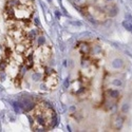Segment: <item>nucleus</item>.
Instances as JSON below:
<instances>
[{
	"label": "nucleus",
	"instance_id": "obj_19",
	"mask_svg": "<svg viewBox=\"0 0 132 132\" xmlns=\"http://www.w3.org/2000/svg\"><path fill=\"white\" fill-rule=\"evenodd\" d=\"M113 105H114V103H113V101H109V100H107L106 103H105V108L107 110H110L111 108L113 107Z\"/></svg>",
	"mask_w": 132,
	"mask_h": 132
},
{
	"label": "nucleus",
	"instance_id": "obj_5",
	"mask_svg": "<svg viewBox=\"0 0 132 132\" xmlns=\"http://www.w3.org/2000/svg\"><path fill=\"white\" fill-rule=\"evenodd\" d=\"M18 67H17V64L16 63H10L8 65V73L10 74L11 77H15L17 76L18 74Z\"/></svg>",
	"mask_w": 132,
	"mask_h": 132
},
{
	"label": "nucleus",
	"instance_id": "obj_8",
	"mask_svg": "<svg viewBox=\"0 0 132 132\" xmlns=\"http://www.w3.org/2000/svg\"><path fill=\"white\" fill-rule=\"evenodd\" d=\"M108 95L112 99H117L119 96V91L115 89H110V90H108Z\"/></svg>",
	"mask_w": 132,
	"mask_h": 132
},
{
	"label": "nucleus",
	"instance_id": "obj_25",
	"mask_svg": "<svg viewBox=\"0 0 132 132\" xmlns=\"http://www.w3.org/2000/svg\"><path fill=\"white\" fill-rule=\"evenodd\" d=\"M70 111H71V112L75 111V107H71V108H70Z\"/></svg>",
	"mask_w": 132,
	"mask_h": 132
},
{
	"label": "nucleus",
	"instance_id": "obj_1",
	"mask_svg": "<svg viewBox=\"0 0 132 132\" xmlns=\"http://www.w3.org/2000/svg\"><path fill=\"white\" fill-rule=\"evenodd\" d=\"M13 16L14 19L18 20H27L31 16V11L26 4H18L13 9Z\"/></svg>",
	"mask_w": 132,
	"mask_h": 132
},
{
	"label": "nucleus",
	"instance_id": "obj_18",
	"mask_svg": "<svg viewBox=\"0 0 132 132\" xmlns=\"http://www.w3.org/2000/svg\"><path fill=\"white\" fill-rule=\"evenodd\" d=\"M123 26H124V28L127 30V31H129V32H131L132 33V25L130 22H127V21H124L123 22Z\"/></svg>",
	"mask_w": 132,
	"mask_h": 132
},
{
	"label": "nucleus",
	"instance_id": "obj_16",
	"mask_svg": "<svg viewBox=\"0 0 132 132\" xmlns=\"http://www.w3.org/2000/svg\"><path fill=\"white\" fill-rule=\"evenodd\" d=\"M129 110H130V105H129V103H124V104L122 105L121 111H122L123 113H127Z\"/></svg>",
	"mask_w": 132,
	"mask_h": 132
},
{
	"label": "nucleus",
	"instance_id": "obj_22",
	"mask_svg": "<svg viewBox=\"0 0 132 132\" xmlns=\"http://www.w3.org/2000/svg\"><path fill=\"white\" fill-rule=\"evenodd\" d=\"M69 85H70V80H69V78H67L64 80V82H63V86H64V88H68Z\"/></svg>",
	"mask_w": 132,
	"mask_h": 132
},
{
	"label": "nucleus",
	"instance_id": "obj_7",
	"mask_svg": "<svg viewBox=\"0 0 132 132\" xmlns=\"http://www.w3.org/2000/svg\"><path fill=\"white\" fill-rule=\"evenodd\" d=\"M79 51L81 54H89L90 52H91V48H90V46L88 43H80L79 46Z\"/></svg>",
	"mask_w": 132,
	"mask_h": 132
},
{
	"label": "nucleus",
	"instance_id": "obj_27",
	"mask_svg": "<svg viewBox=\"0 0 132 132\" xmlns=\"http://www.w3.org/2000/svg\"><path fill=\"white\" fill-rule=\"evenodd\" d=\"M107 1H109V2H111V1H113V0H107Z\"/></svg>",
	"mask_w": 132,
	"mask_h": 132
},
{
	"label": "nucleus",
	"instance_id": "obj_2",
	"mask_svg": "<svg viewBox=\"0 0 132 132\" xmlns=\"http://www.w3.org/2000/svg\"><path fill=\"white\" fill-rule=\"evenodd\" d=\"M11 38L13 39L16 42H21L25 39V33L21 29H18V28H13V29H10V32H9Z\"/></svg>",
	"mask_w": 132,
	"mask_h": 132
},
{
	"label": "nucleus",
	"instance_id": "obj_24",
	"mask_svg": "<svg viewBox=\"0 0 132 132\" xmlns=\"http://www.w3.org/2000/svg\"><path fill=\"white\" fill-rule=\"evenodd\" d=\"M72 25H74V26H81V23L80 22H71Z\"/></svg>",
	"mask_w": 132,
	"mask_h": 132
},
{
	"label": "nucleus",
	"instance_id": "obj_23",
	"mask_svg": "<svg viewBox=\"0 0 132 132\" xmlns=\"http://www.w3.org/2000/svg\"><path fill=\"white\" fill-rule=\"evenodd\" d=\"M76 1H77V3H78V4H83L86 2V0H76Z\"/></svg>",
	"mask_w": 132,
	"mask_h": 132
},
{
	"label": "nucleus",
	"instance_id": "obj_3",
	"mask_svg": "<svg viewBox=\"0 0 132 132\" xmlns=\"http://www.w3.org/2000/svg\"><path fill=\"white\" fill-rule=\"evenodd\" d=\"M118 14V8L114 4H110L107 7V15L113 18V17H116Z\"/></svg>",
	"mask_w": 132,
	"mask_h": 132
},
{
	"label": "nucleus",
	"instance_id": "obj_10",
	"mask_svg": "<svg viewBox=\"0 0 132 132\" xmlns=\"http://www.w3.org/2000/svg\"><path fill=\"white\" fill-rule=\"evenodd\" d=\"M124 125V118L122 116H117L115 119V123H114V127L116 129H121Z\"/></svg>",
	"mask_w": 132,
	"mask_h": 132
},
{
	"label": "nucleus",
	"instance_id": "obj_4",
	"mask_svg": "<svg viewBox=\"0 0 132 132\" xmlns=\"http://www.w3.org/2000/svg\"><path fill=\"white\" fill-rule=\"evenodd\" d=\"M111 67L114 70H121L124 67V60L122 58H115L111 62Z\"/></svg>",
	"mask_w": 132,
	"mask_h": 132
},
{
	"label": "nucleus",
	"instance_id": "obj_17",
	"mask_svg": "<svg viewBox=\"0 0 132 132\" xmlns=\"http://www.w3.org/2000/svg\"><path fill=\"white\" fill-rule=\"evenodd\" d=\"M27 37L29 38V39H34L35 37H36V31L34 29H32L31 31H30L28 34H27Z\"/></svg>",
	"mask_w": 132,
	"mask_h": 132
},
{
	"label": "nucleus",
	"instance_id": "obj_26",
	"mask_svg": "<svg viewBox=\"0 0 132 132\" xmlns=\"http://www.w3.org/2000/svg\"><path fill=\"white\" fill-rule=\"evenodd\" d=\"M56 16L57 17H60V13H59V11H56Z\"/></svg>",
	"mask_w": 132,
	"mask_h": 132
},
{
	"label": "nucleus",
	"instance_id": "obj_28",
	"mask_svg": "<svg viewBox=\"0 0 132 132\" xmlns=\"http://www.w3.org/2000/svg\"><path fill=\"white\" fill-rule=\"evenodd\" d=\"M48 1H51V0H48Z\"/></svg>",
	"mask_w": 132,
	"mask_h": 132
},
{
	"label": "nucleus",
	"instance_id": "obj_13",
	"mask_svg": "<svg viewBox=\"0 0 132 132\" xmlns=\"http://www.w3.org/2000/svg\"><path fill=\"white\" fill-rule=\"evenodd\" d=\"M32 79L34 81H39L42 79V74L40 73V72H34V73L32 74Z\"/></svg>",
	"mask_w": 132,
	"mask_h": 132
},
{
	"label": "nucleus",
	"instance_id": "obj_11",
	"mask_svg": "<svg viewBox=\"0 0 132 132\" xmlns=\"http://www.w3.org/2000/svg\"><path fill=\"white\" fill-rule=\"evenodd\" d=\"M111 85L114 86V87H117V88H121V87H123V85H124V81H123V79H121V78H114V79H112Z\"/></svg>",
	"mask_w": 132,
	"mask_h": 132
},
{
	"label": "nucleus",
	"instance_id": "obj_20",
	"mask_svg": "<svg viewBox=\"0 0 132 132\" xmlns=\"http://www.w3.org/2000/svg\"><path fill=\"white\" fill-rule=\"evenodd\" d=\"M45 41H46V39H45L43 36H39V37H38V46L42 47L43 43H45Z\"/></svg>",
	"mask_w": 132,
	"mask_h": 132
},
{
	"label": "nucleus",
	"instance_id": "obj_6",
	"mask_svg": "<svg viewBox=\"0 0 132 132\" xmlns=\"http://www.w3.org/2000/svg\"><path fill=\"white\" fill-rule=\"evenodd\" d=\"M46 85L48 88H51V87H54V86H56V83H57V77L56 76H49L48 78L46 79Z\"/></svg>",
	"mask_w": 132,
	"mask_h": 132
},
{
	"label": "nucleus",
	"instance_id": "obj_14",
	"mask_svg": "<svg viewBox=\"0 0 132 132\" xmlns=\"http://www.w3.org/2000/svg\"><path fill=\"white\" fill-rule=\"evenodd\" d=\"M13 107H14V110H15V112L16 113H21L22 112V105L20 104V103H13Z\"/></svg>",
	"mask_w": 132,
	"mask_h": 132
},
{
	"label": "nucleus",
	"instance_id": "obj_15",
	"mask_svg": "<svg viewBox=\"0 0 132 132\" xmlns=\"http://www.w3.org/2000/svg\"><path fill=\"white\" fill-rule=\"evenodd\" d=\"M91 51L93 52V54H100L101 53V47L98 45L93 46V48H91Z\"/></svg>",
	"mask_w": 132,
	"mask_h": 132
},
{
	"label": "nucleus",
	"instance_id": "obj_12",
	"mask_svg": "<svg viewBox=\"0 0 132 132\" xmlns=\"http://www.w3.org/2000/svg\"><path fill=\"white\" fill-rule=\"evenodd\" d=\"M19 4L17 0H8L7 2V9H14L15 7Z\"/></svg>",
	"mask_w": 132,
	"mask_h": 132
},
{
	"label": "nucleus",
	"instance_id": "obj_21",
	"mask_svg": "<svg viewBox=\"0 0 132 132\" xmlns=\"http://www.w3.org/2000/svg\"><path fill=\"white\" fill-rule=\"evenodd\" d=\"M82 67H85V68H87V67H89V65H90V62L88 61V60H85V59H83V60H82Z\"/></svg>",
	"mask_w": 132,
	"mask_h": 132
},
{
	"label": "nucleus",
	"instance_id": "obj_9",
	"mask_svg": "<svg viewBox=\"0 0 132 132\" xmlns=\"http://www.w3.org/2000/svg\"><path fill=\"white\" fill-rule=\"evenodd\" d=\"M27 48H28V46H25L21 42H18L16 45V51H17V53H19V54H25L27 52Z\"/></svg>",
	"mask_w": 132,
	"mask_h": 132
}]
</instances>
